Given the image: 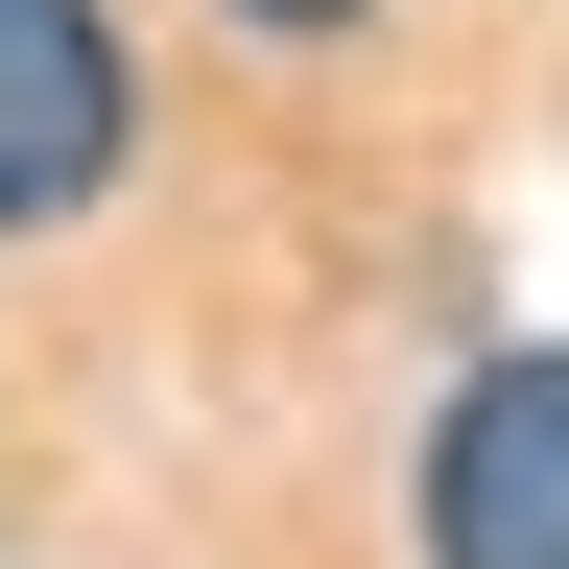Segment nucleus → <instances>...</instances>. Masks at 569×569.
I'll use <instances>...</instances> for the list:
<instances>
[{
	"instance_id": "nucleus-3",
	"label": "nucleus",
	"mask_w": 569,
	"mask_h": 569,
	"mask_svg": "<svg viewBox=\"0 0 569 569\" xmlns=\"http://www.w3.org/2000/svg\"><path fill=\"white\" fill-rule=\"evenodd\" d=\"M213 24H356V0H213Z\"/></svg>"
},
{
	"instance_id": "nucleus-2",
	"label": "nucleus",
	"mask_w": 569,
	"mask_h": 569,
	"mask_svg": "<svg viewBox=\"0 0 569 569\" xmlns=\"http://www.w3.org/2000/svg\"><path fill=\"white\" fill-rule=\"evenodd\" d=\"M119 119H142V71H119L96 0H0V238L96 190V167H119Z\"/></svg>"
},
{
	"instance_id": "nucleus-1",
	"label": "nucleus",
	"mask_w": 569,
	"mask_h": 569,
	"mask_svg": "<svg viewBox=\"0 0 569 569\" xmlns=\"http://www.w3.org/2000/svg\"><path fill=\"white\" fill-rule=\"evenodd\" d=\"M427 569H569V356H498L427 427Z\"/></svg>"
}]
</instances>
